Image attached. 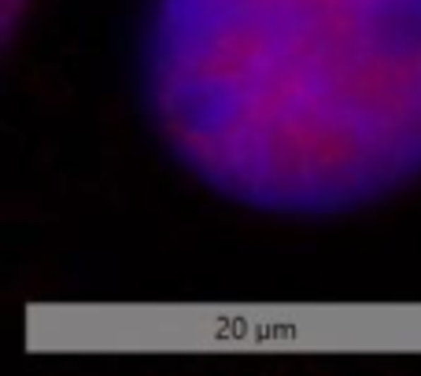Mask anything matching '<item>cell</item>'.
<instances>
[{
    "label": "cell",
    "mask_w": 421,
    "mask_h": 376,
    "mask_svg": "<svg viewBox=\"0 0 421 376\" xmlns=\"http://www.w3.org/2000/svg\"><path fill=\"white\" fill-rule=\"evenodd\" d=\"M144 100L210 192L340 218L421 181V0H152Z\"/></svg>",
    "instance_id": "6da1fadb"
}]
</instances>
